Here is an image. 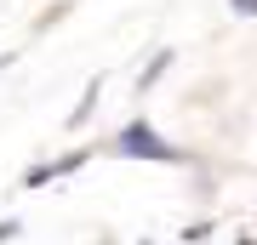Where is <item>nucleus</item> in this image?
<instances>
[{"instance_id":"1","label":"nucleus","mask_w":257,"mask_h":245,"mask_svg":"<svg viewBox=\"0 0 257 245\" xmlns=\"http://www.w3.org/2000/svg\"><path fill=\"white\" fill-rule=\"evenodd\" d=\"M234 12H257V0H234Z\"/></svg>"}]
</instances>
